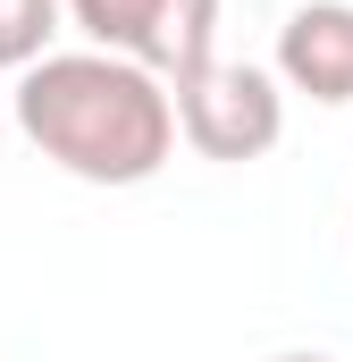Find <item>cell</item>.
<instances>
[{
	"label": "cell",
	"instance_id": "obj_1",
	"mask_svg": "<svg viewBox=\"0 0 353 362\" xmlns=\"http://www.w3.org/2000/svg\"><path fill=\"white\" fill-rule=\"evenodd\" d=\"M25 144L85 185H143L176 152V93L118 51H51L8 93Z\"/></svg>",
	"mask_w": 353,
	"mask_h": 362
},
{
	"label": "cell",
	"instance_id": "obj_2",
	"mask_svg": "<svg viewBox=\"0 0 353 362\" xmlns=\"http://www.w3.org/2000/svg\"><path fill=\"white\" fill-rule=\"evenodd\" d=\"M68 25L92 51L143 59L169 93L219 68V0H68Z\"/></svg>",
	"mask_w": 353,
	"mask_h": 362
},
{
	"label": "cell",
	"instance_id": "obj_3",
	"mask_svg": "<svg viewBox=\"0 0 353 362\" xmlns=\"http://www.w3.org/2000/svg\"><path fill=\"white\" fill-rule=\"evenodd\" d=\"M176 135H185L202 160L244 169V160L277 152V135H286V93H277L269 68L219 59V68H202L193 85H176Z\"/></svg>",
	"mask_w": 353,
	"mask_h": 362
},
{
	"label": "cell",
	"instance_id": "obj_4",
	"mask_svg": "<svg viewBox=\"0 0 353 362\" xmlns=\"http://www.w3.org/2000/svg\"><path fill=\"white\" fill-rule=\"evenodd\" d=\"M277 85L311 93L320 110L353 101V0H303L277 25Z\"/></svg>",
	"mask_w": 353,
	"mask_h": 362
},
{
	"label": "cell",
	"instance_id": "obj_5",
	"mask_svg": "<svg viewBox=\"0 0 353 362\" xmlns=\"http://www.w3.org/2000/svg\"><path fill=\"white\" fill-rule=\"evenodd\" d=\"M59 17H68V0H0V68L25 76L34 59H51Z\"/></svg>",
	"mask_w": 353,
	"mask_h": 362
},
{
	"label": "cell",
	"instance_id": "obj_6",
	"mask_svg": "<svg viewBox=\"0 0 353 362\" xmlns=\"http://www.w3.org/2000/svg\"><path fill=\"white\" fill-rule=\"evenodd\" d=\"M277 362H328V354H277Z\"/></svg>",
	"mask_w": 353,
	"mask_h": 362
}]
</instances>
